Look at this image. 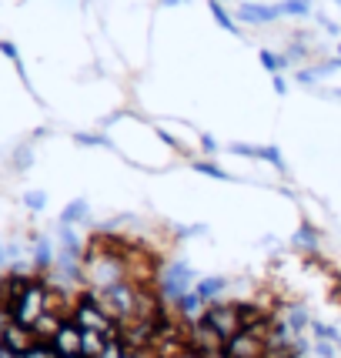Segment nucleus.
<instances>
[{"mask_svg": "<svg viewBox=\"0 0 341 358\" xmlns=\"http://www.w3.org/2000/svg\"><path fill=\"white\" fill-rule=\"evenodd\" d=\"M71 318L84 328V332H97V335H107V339H114V335H121V325L107 315V308L100 305V298H97V291L91 288V291H80L77 295L74 308H71Z\"/></svg>", "mask_w": 341, "mask_h": 358, "instance_id": "f257e3e1", "label": "nucleus"}, {"mask_svg": "<svg viewBox=\"0 0 341 358\" xmlns=\"http://www.w3.org/2000/svg\"><path fill=\"white\" fill-rule=\"evenodd\" d=\"M194 325H201V328L214 332L221 341H227V339H234V335L241 332V315H238V305L214 302L201 312V318L194 321Z\"/></svg>", "mask_w": 341, "mask_h": 358, "instance_id": "f03ea898", "label": "nucleus"}, {"mask_svg": "<svg viewBox=\"0 0 341 358\" xmlns=\"http://www.w3.org/2000/svg\"><path fill=\"white\" fill-rule=\"evenodd\" d=\"M194 271H191V264L177 262V264H168L161 275H157V295H161V302H177L181 295H188L194 291Z\"/></svg>", "mask_w": 341, "mask_h": 358, "instance_id": "7ed1b4c3", "label": "nucleus"}, {"mask_svg": "<svg viewBox=\"0 0 341 358\" xmlns=\"http://www.w3.org/2000/svg\"><path fill=\"white\" fill-rule=\"evenodd\" d=\"M51 345H54V352L60 358L80 355V348H84V328H80L74 318H67L60 328H57V335L51 339Z\"/></svg>", "mask_w": 341, "mask_h": 358, "instance_id": "20e7f679", "label": "nucleus"}, {"mask_svg": "<svg viewBox=\"0 0 341 358\" xmlns=\"http://www.w3.org/2000/svg\"><path fill=\"white\" fill-rule=\"evenodd\" d=\"M0 345H3V348H10V352L20 358L24 352H30V348L37 345V335H34V328H24V325H17V321H10Z\"/></svg>", "mask_w": 341, "mask_h": 358, "instance_id": "39448f33", "label": "nucleus"}, {"mask_svg": "<svg viewBox=\"0 0 341 358\" xmlns=\"http://www.w3.org/2000/svg\"><path fill=\"white\" fill-rule=\"evenodd\" d=\"M227 288V278H221V275H211V278H201V282L194 284V291H198V298L204 305H214L218 302V295Z\"/></svg>", "mask_w": 341, "mask_h": 358, "instance_id": "423d86ee", "label": "nucleus"}, {"mask_svg": "<svg viewBox=\"0 0 341 358\" xmlns=\"http://www.w3.org/2000/svg\"><path fill=\"white\" fill-rule=\"evenodd\" d=\"M51 264H54V248H51L47 238H37V241H34V268H37V271H47Z\"/></svg>", "mask_w": 341, "mask_h": 358, "instance_id": "0eeeda50", "label": "nucleus"}, {"mask_svg": "<svg viewBox=\"0 0 341 358\" xmlns=\"http://www.w3.org/2000/svg\"><path fill=\"white\" fill-rule=\"evenodd\" d=\"M84 218H87V201H84V198L71 201V205L60 211V225H77V221H84Z\"/></svg>", "mask_w": 341, "mask_h": 358, "instance_id": "6e6552de", "label": "nucleus"}, {"mask_svg": "<svg viewBox=\"0 0 341 358\" xmlns=\"http://www.w3.org/2000/svg\"><path fill=\"white\" fill-rule=\"evenodd\" d=\"M284 325L295 332V335H301L304 328L311 325V318H308V312H304L301 305H295V308H288V315H284Z\"/></svg>", "mask_w": 341, "mask_h": 358, "instance_id": "1a4fd4ad", "label": "nucleus"}, {"mask_svg": "<svg viewBox=\"0 0 341 358\" xmlns=\"http://www.w3.org/2000/svg\"><path fill=\"white\" fill-rule=\"evenodd\" d=\"M291 245H295V248H304V251L318 248V231H315V225H308V221H304V225L298 228V235L291 238Z\"/></svg>", "mask_w": 341, "mask_h": 358, "instance_id": "9d476101", "label": "nucleus"}, {"mask_svg": "<svg viewBox=\"0 0 341 358\" xmlns=\"http://www.w3.org/2000/svg\"><path fill=\"white\" fill-rule=\"evenodd\" d=\"M308 328H311L315 341H331V345H341V332L335 328V325H324V321H311Z\"/></svg>", "mask_w": 341, "mask_h": 358, "instance_id": "9b49d317", "label": "nucleus"}, {"mask_svg": "<svg viewBox=\"0 0 341 358\" xmlns=\"http://www.w3.org/2000/svg\"><path fill=\"white\" fill-rule=\"evenodd\" d=\"M128 352H131V348L124 345V339H121V335H114V339H107L104 352H100L97 358H128Z\"/></svg>", "mask_w": 341, "mask_h": 358, "instance_id": "f8f14e48", "label": "nucleus"}, {"mask_svg": "<svg viewBox=\"0 0 341 358\" xmlns=\"http://www.w3.org/2000/svg\"><path fill=\"white\" fill-rule=\"evenodd\" d=\"M194 171H201V174H208V178H218V181H234L225 168H218V164H208V161H194Z\"/></svg>", "mask_w": 341, "mask_h": 358, "instance_id": "ddd939ff", "label": "nucleus"}, {"mask_svg": "<svg viewBox=\"0 0 341 358\" xmlns=\"http://www.w3.org/2000/svg\"><path fill=\"white\" fill-rule=\"evenodd\" d=\"M20 358H60V355L54 352V345H51V341H37L30 352H24Z\"/></svg>", "mask_w": 341, "mask_h": 358, "instance_id": "4468645a", "label": "nucleus"}, {"mask_svg": "<svg viewBox=\"0 0 341 358\" xmlns=\"http://www.w3.org/2000/svg\"><path fill=\"white\" fill-rule=\"evenodd\" d=\"M24 205L30 207V211H44V205H47V194H44V191H27V194H24Z\"/></svg>", "mask_w": 341, "mask_h": 358, "instance_id": "2eb2a0df", "label": "nucleus"}, {"mask_svg": "<svg viewBox=\"0 0 341 358\" xmlns=\"http://www.w3.org/2000/svg\"><path fill=\"white\" fill-rule=\"evenodd\" d=\"M227 151L245 154V157H261V148H254V144H245V141H234V144H227Z\"/></svg>", "mask_w": 341, "mask_h": 358, "instance_id": "dca6fc26", "label": "nucleus"}, {"mask_svg": "<svg viewBox=\"0 0 341 358\" xmlns=\"http://www.w3.org/2000/svg\"><path fill=\"white\" fill-rule=\"evenodd\" d=\"M77 144H91V148H111L107 137H94V134H74Z\"/></svg>", "mask_w": 341, "mask_h": 358, "instance_id": "f3484780", "label": "nucleus"}, {"mask_svg": "<svg viewBox=\"0 0 341 358\" xmlns=\"http://www.w3.org/2000/svg\"><path fill=\"white\" fill-rule=\"evenodd\" d=\"M261 157H265V161H271V164H274L278 171H284V157H281V151H278L274 144H268V148H261Z\"/></svg>", "mask_w": 341, "mask_h": 358, "instance_id": "a211bd4d", "label": "nucleus"}, {"mask_svg": "<svg viewBox=\"0 0 341 358\" xmlns=\"http://www.w3.org/2000/svg\"><path fill=\"white\" fill-rule=\"evenodd\" d=\"M311 352H315L318 358H335V345H331V341H315Z\"/></svg>", "mask_w": 341, "mask_h": 358, "instance_id": "6ab92c4d", "label": "nucleus"}, {"mask_svg": "<svg viewBox=\"0 0 341 358\" xmlns=\"http://www.w3.org/2000/svg\"><path fill=\"white\" fill-rule=\"evenodd\" d=\"M201 148H204V151H218V141H214V137H211V134H201Z\"/></svg>", "mask_w": 341, "mask_h": 358, "instance_id": "aec40b11", "label": "nucleus"}, {"mask_svg": "<svg viewBox=\"0 0 341 358\" xmlns=\"http://www.w3.org/2000/svg\"><path fill=\"white\" fill-rule=\"evenodd\" d=\"M261 64H265L268 71H278V60H274L271 54H261Z\"/></svg>", "mask_w": 341, "mask_h": 358, "instance_id": "412c9836", "label": "nucleus"}, {"mask_svg": "<svg viewBox=\"0 0 341 358\" xmlns=\"http://www.w3.org/2000/svg\"><path fill=\"white\" fill-rule=\"evenodd\" d=\"M157 134H161V141H164V144H168V148H177V141H174V137H170L168 131H157Z\"/></svg>", "mask_w": 341, "mask_h": 358, "instance_id": "4be33fe9", "label": "nucleus"}, {"mask_svg": "<svg viewBox=\"0 0 341 358\" xmlns=\"http://www.w3.org/2000/svg\"><path fill=\"white\" fill-rule=\"evenodd\" d=\"M7 255H10V248H3V245H0V264L7 262Z\"/></svg>", "mask_w": 341, "mask_h": 358, "instance_id": "5701e85b", "label": "nucleus"}, {"mask_svg": "<svg viewBox=\"0 0 341 358\" xmlns=\"http://www.w3.org/2000/svg\"><path fill=\"white\" fill-rule=\"evenodd\" d=\"M67 358H84V355H67Z\"/></svg>", "mask_w": 341, "mask_h": 358, "instance_id": "b1692460", "label": "nucleus"}]
</instances>
